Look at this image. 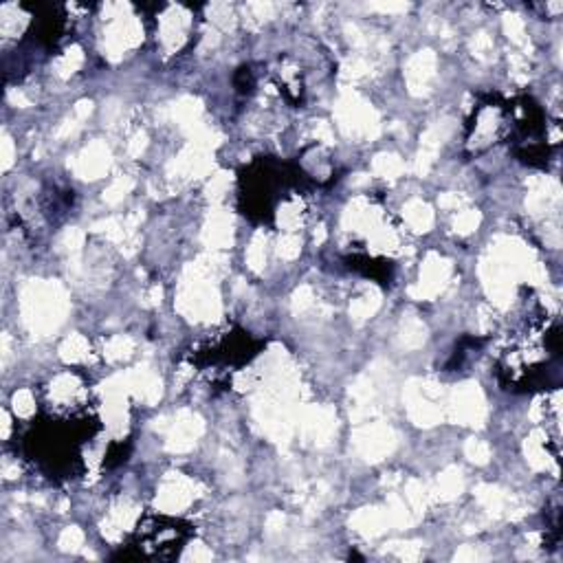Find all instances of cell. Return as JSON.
Listing matches in <instances>:
<instances>
[{
    "label": "cell",
    "mask_w": 563,
    "mask_h": 563,
    "mask_svg": "<svg viewBox=\"0 0 563 563\" xmlns=\"http://www.w3.org/2000/svg\"><path fill=\"white\" fill-rule=\"evenodd\" d=\"M187 539V528H183L178 521L158 519L154 526L141 528L139 526V541L132 545L136 548V559H172L180 552L183 543Z\"/></svg>",
    "instance_id": "1"
}]
</instances>
